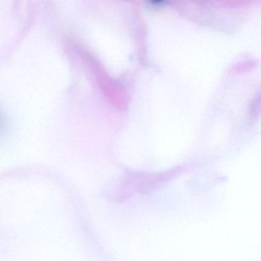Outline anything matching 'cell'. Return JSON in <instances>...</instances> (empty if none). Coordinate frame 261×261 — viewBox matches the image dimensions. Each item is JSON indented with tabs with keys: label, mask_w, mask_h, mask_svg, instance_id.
<instances>
[{
	"label": "cell",
	"mask_w": 261,
	"mask_h": 261,
	"mask_svg": "<svg viewBox=\"0 0 261 261\" xmlns=\"http://www.w3.org/2000/svg\"><path fill=\"white\" fill-rule=\"evenodd\" d=\"M0 123H1V121H0Z\"/></svg>",
	"instance_id": "6da1fadb"
}]
</instances>
